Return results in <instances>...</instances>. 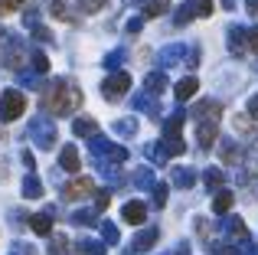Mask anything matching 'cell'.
I'll list each match as a JSON object with an SVG mask.
<instances>
[{"label": "cell", "instance_id": "obj_1", "mask_svg": "<svg viewBox=\"0 0 258 255\" xmlns=\"http://www.w3.org/2000/svg\"><path fill=\"white\" fill-rule=\"evenodd\" d=\"M79 102H82V95H79V89L76 85H69V82H52L49 85V92L43 95V108L49 111V115H69L72 108H79Z\"/></svg>", "mask_w": 258, "mask_h": 255}, {"label": "cell", "instance_id": "obj_2", "mask_svg": "<svg viewBox=\"0 0 258 255\" xmlns=\"http://www.w3.org/2000/svg\"><path fill=\"white\" fill-rule=\"evenodd\" d=\"M26 111V98L20 95V92H4V102H0V118L4 121H13V118H20Z\"/></svg>", "mask_w": 258, "mask_h": 255}, {"label": "cell", "instance_id": "obj_3", "mask_svg": "<svg viewBox=\"0 0 258 255\" xmlns=\"http://www.w3.org/2000/svg\"><path fill=\"white\" fill-rule=\"evenodd\" d=\"M127 89H131V76H127V72H114V76H108V79H105V85H101V92H105L108 98L124 95Z\"/></svg>", "mask_w": 258, "mask_h": 255}, {"label": "cell", "instance_id": "obj_4", "mask_svg": "<svg viewBox=\"0 0 258 255\" xmlns=\"http://www.w3.org/2000/svg\"><path fill=\"white\" fill-rule=\"evenodd\" d=\"M88 193H95V180H92V177H79V180H72V183H69V186L62 190V197L76 203V200L88 197Z\"/></svg>", "mask_w": 258, "mask_h": 255}, {"label": "cell", "instance_id": "obj_5", "mask_svg": "<svg viewBox=\"0 0 258 255\" xmlns=\"http://www.w3.org/2000/svg\"><path fill=\"white\" fill-rule=\"evenodd\" d=\"M216 131H219V124H216L213 118H203V121H200L196 141H200V147H203V151H209V147H213V141H216Z\"/></svg>", "mask_w": 258, "mask_h": 255}, {"label": "cell", "instance_id": "obj_6", "mask_svg": "<svg viewBox=\"0 0 258 255\" xmlns=\"http://www.w3.org/2000/svg\"><path fill=\"white\" fill-rule=\"evenodd\" d=\"M121 216H124V223L141 226V223H144V216H147V206H144V203H124Z\"/></svg>", "mask_w": 258, "mask_h": 255}, {"label": "cell", "instance_id": "obj_7", "mask_svg": "<svg viewBox=\"0 0 258 255\" xmlns=\"http://www.w3.org/2000/svg\"><path fill=\"white\" fill-rule=\"evenodd\" d=\"M229 46H232V52H245V46H248V33L242 30V26H232V30H229Z\"/></svg>", "mask_w": 258, "mask_h": 255}, {"label": "cell", "instance_id": "obj_8", "mask_svg": "<svg viewBox=\"0 0 258 255\" xmlns=\"http://www.w3.org/2000/svg\"><path fill=\"white\" fill-rule=\"evenodd\" d=\"M219 115H222V105L219 102H200L196 105V118H213V121H219Z\"/></svg>", "mask_w": 258, "mask_h": 255}, {"label": "cell", "instance_id": "obj_9", "mask_svg": "<svg viewBox=\"0 0 258 255\" xmlns=\"http://www.w3.org/2000/svg\"><path fill=\"white\" fill-rule=\"evenodd\" d=\"M59 164H62L69 173H76V170H79V164H82V160H79V154H76V147H72V144L66 147L62 154H59Z\"/></svg>", "mask_w": 258, "mask_h": 255}, {"label": "cell", "instance_id": "obj_10", "mask_svg": "<svg viewBox=\"0 0 258 255\" xmlns=\"http://www.w3.org/2000/svg\"><path fill=\"white\" fill-rule=\"evenodd\" d=\"M154 242H157V229H147V232H141V236L134 239V252H147Z\"/></svg>", "mask_w": 258, "mask_h": 255}, {"label": "cell", "instance_id": "obj_11", "mask_svg": "<svg viewBox=\"0 0 258 255\" xmlns=\"http://www.w3.org/2000/svg\"><path fill=\"white\" fill-rule=\"evenodd\" d=\"M72 131L82 134V138H95V131H98V124L92 121V118H79L76 124H72Z\"/></svg>", "mask_w": 258, "mask_h": 255}, {"label": "cell", "instance_id": "obj_12", "mask_svg": "<svg viewBox=\"0 0 258 255\" xmlns=\"http://www.w3.org/2000/svg\"><path fill=\"white\" fill-rule=\"evenodd\" d=\"M196 89H200V82H196V76L183 79V82H176V98H189V95H193Z\"/></svg>", "mask_w": 258, "mask_h": 255}, {"label": "cell", "instance_id": "obj_13", "mask_svg": "<svg viewBox=\"0 0 258 255\" xmlns=\"http://www.w3.org/2000/svg\"><path fill=\"white\" fill-rule=\"evenodd\" d=\"M213 210L216 213H229V210H232V193L219 190V193H216V200H213Z\"/></svg>", "mask_w": 258, "mask_h": 255}, {"label": "cell", "instance_id": "obj_14", "mask_svg": "<svg viewBox=\"0 0 258 255\" xmlns=\"http://www.w3.org/2000/svg\"><path fill=\"white\" fill-rule=\"evenodd\" d=\"M30 226H33V232H36V236H49V232H52V219L49 216H33Z\"/></svg>", "mask_w": 258, "mask_h": 255}, {"label": "cell", "instance_id": "obj_15", "mask_svg": "<svg viewBox=\"0 0 258 255\" xmlns=\"http://www.w3.org/2000/svg\"><path fill=\"white\" fill-rule=\"evenodd\" d=\"M167 0H147L144 4V17H160V13H167Z\"/></svg>", "mask_w": 258, "mask_h": 255}, {"label": "cell", "instance_id": "obj_16", "mask_svg": "<svg viewBox=\"0 0 258 255\" xmlns=\"http://www.w3.org/2000/svg\"><path fill=\"white\" fill-rule=\"evenodd\" d=\"M222 160H226V164H239V160H242V154H239V147H235V144H229V141H226V144H222Z\"/></svg>", "mask_w": 258, "mask_h": 255}, {"label": "cell", "instance_id": "obj_17", "mask_svg": "<svg viewBox=\"0 0 258 255\" xmlns=\"http://www.w3.org/2000/svg\"><path fill=\"white\" fill-rule=\"evenodd\" d=\"M203 177H206V186H213V190H219V186H222V170H219V167H209Z\"/></svg>", "mask_w": 258, "mask_h": 255}, {"label": "cell", "instance_id": "obj_18", "mask_svg": "<svg viewBox=\"0 0 258 255\" xmlns=\"http://www.w3.org/2000/svg\"><path fill=\"white\" fill-rule=\"evenodd\" d=\"M193 17H200V13H196V4H186V7L176 10V23H189Z\"/></svg>", "mask_w": 258, "mask_h": 255}, {"label": "cell", "instance_id": "obj_19", "mask_svg": "<svg viewBox=\"0 0 258 255\" xmlns=\"http://www.w3.org/2000/svg\"><path fill=\"white\" fill-rule=\"evenodd\" d=\"M36 141H39L43 147H49L52 141H56V131H52L49 124H46V128H36Z\"/></svg>", "mask_w": 258, "mask_h": 255}, {"label": "cell", "instance_id": "obj_20", "mask_svg": "<svg viewBox=\"0 0 258 255\" xmlns=\"http://www.w3.org/2000/svg\"><path fill=\"white\" fill-rule=\"evenodd\" d=\"M79 252L82 255H105V249H101L98 242H92V239H82V242H79Z\"/></svg>", "mask_w": 258, "mask_h": 255}, {"label": "cell", "instance_id": "obj_21", "mask_svg": "<svg viewBox=\"0 0 258 255\" xmlns=\"http://www.w3.org/2000/svg\"><path fill=\"white\" fill-rule=\"evenodd\" d=\"M49 10H52V17H56V20H69V7H66V0H52Z\"/></svg>", "mask_w": 258, "mask_h": 255}, {"label": "cell", "instance_id": "obj_22", "mask_svg": "<svg viewBox=\"0 0 258 255\" xmlns=\"http://www.w3.org/2000/svg\"><path fill=\"white\" fill-rule=\"evenodd\" d=\"M229 232H232L235 239H248V236H245V223H242L239 216H232V219H229Z\"/></svg>", "mask_w": 258, "mask_h": 255}, {"label": "cell", "instance_id": "obj_23", "mask_svg": "<svg viewBox=\"0 0 258 255\" xmlns=\"http://www.w3.org/2000/svg\"><path fill=\"white\" fill-rule=\"evenodd\" d=\"M173 183L176 186H193V170H173Z\"/></svg>", "mask_w": 258, "mask_h": 255}, {"label": "cell", "instance_id": "obj_24", "mask_svg": "<svg viewBox=\"0 0 258 255\" xmlns=\"http://www.w3.org/2000/svg\"><path fill=\"white\" fill-rule=\"evenodd\" d=\"M164 76H160V72H151V76H147V89H151V92H160V89H164Z\"/></svg>", "mask_w": 258, "mask_h": 255}, {"label": "cell", "instance_id": "obj_25", "mask_svg": "<svg viewBox=\"0 0 258 255\" xmlns=\"http://www.w3.org/2000/svg\"><path fill=\"white\" fill-rule=\"evenodd\" d=\"M23 193H26V197H39V193H43V186H39V180H36V177H30V180L23 183Z\"/></svg>", "mask_w": 258, "mask_h": 255}, {"label": "cell", "instance_id": "obj_26", "mask_svg": "<svg viewBox=\"0 0 258 255\" xmlns=\"http://www.w3.org/2000/svg\"><path fill=\"white\" fill-rule=\"evenodd\" d=\"M101 236H105V242H108V245L118 242V229H114L111 223H101Z\"/></svg>", "mask_w": 258, "mask_h": 255}, {"label": "cell", "instance_id": "obj_27", "mask_svg": "<svg viewBox=\"0 0 258 255\" xmlns=\"http://www.w3.org/2000/svg\"><path fill=\"white\" fill-rule=\"evenodd\" d=\"M134 177H138V180H134L138 186H154V173H151V170H138Z\"/></svg>", "mask_w": 258, "mask_h": 255}, {"label": "cell", "instance_id": "obj_28", "mask_svg": "<svg viewBox=\"0 0 258 255\" xmlns=\"http://www.w3.org/2000/svg\"><path fill=\"white\" fill-rule=\"evenodd\" d=\"M114 128H118V134H124V138H131V134L138 131V124H134L131 118H127V121H118V124H114Z\"/></svg>", "mask_w": 258, "mask_h": 255}, {"label": "cell", "instance_id": "obj_29", "mask_svg": "<svg viewBox=\"0 0 258 255\" xmlns=\"http://www.w3.org/2000/svg\"><path fill=\"white\" fill-rule=\"evenodd\" d=\"M164 203H167V186L157 183L154 186V206H164Z\"/></svg>", "mask_w": 258, "mask_h": 255}, {"label": "cell", "instance_id": "obj_30", "mask_svg": "<svg viewBox=\"0 0 258 255\" xmlns=\"http://www.w3.org/2000/svg\"><path fill=\"white\" fill-rule=\"evenodd\" d=\"M79 7H82L85 13H95V10H101V7H105V0H79Z\"/></svg>", "mask_w": 258, "mask_h": 255}, {"label": "cell", "instance_id": "obj_31", "mask_svg": "<svg viewBox=\"0 0 258 255\" xmlns=\"http://www.w3.org/2000/svg\"><path fill=\"white\" fill-rule=\"evenodd\" d=\"M23 0H0V13H13Z\"/></svg>", "mask_w": 258, "mask_h": 255}, {"label": "cell", "instance_id": "obj_32", "mask_svg": "<svg viewBox=\"0 0 258 255\" xmlns=\"http://www.w3.org/2000/svg\"><path fill=\"white\" fill-rule=\"evenodd\" d=\"M196 13H200V17H209V13H213V4H209V0H196Z\"/></svg>", "mask_w": 258, "mask_h": 255}, {"label": "cell", "instance_id": "obj_33", "mask_svg": "<svg viewBox=\"0 0 258 255\" xmlns=\"http://www.w3.org/2000/svg\"><path fill=\"white\" fill-rule=\"evenodd\" d=\"M108 206V190H98L95 193V210H105Z\"/></svg>", "mask_w": 258, "mask_h": 255}, {"label": "cell", "instance_id": "obj_34", "mask_svg": "<svg viewBox=\"0 0 258 255\" xmlns=\"http://www.w3.org/2000/svg\"><path fill=\"white\" fill-rule=\"evenodd\" d=\"M66 245H69V242H66V239L59 236L56 242H52V252H49V255H62V252H66Z\"/></svg>", "mask_w": 258, "mask_h": 255}, {"label": "cell", "instance_id": "obj_35", "mask_svg": "<svg viewBox=\"0 0 258 255\" xmlns=\"http://www.w3.org/2000/svg\"><path fill=\"white\" fill-rule=\"evenodd\" d=\"M248 49L258 52V26H255V30H248Z\"/></svg>", "mask_w": 258, "mask_h": 255}, {"label": "cell", "instance_id": "obj_36", "mask_svg": "<svg viewBox=\"0 0 258 255\" xmlns=\"http://www.w3.org/2000/svg\"><path fill=\"white\" fill-rule=\"evenodd\" d=\"M248 115L258 118V95H255V98H248Z\"/></svg>", "mask_w": 258, "mask_h": 255}, {"label": "cell", "instance_id": "obj_37", "mask_svg": "<svg viewBox=\"0 0 258 255\" xmlns=\"http://www.w3.org/2000/svg\"><path fill=\"white\" fill-rule=\"evenodd\" d=\"M245 7H248V13H258V0H245Z\"/></svg>", "mask_w": 258, "mask_h": 255}, {"label": "cell", "instance_id": "obj_38", "mask_svg": "<svg viewBox=\"0 0 258 255\" xmlns=\"http://www.w3.org/2000/svg\"><path fill=\"white\" fill-rule=\"evenodd\" d=\"M222 7H226V10H235V0H222Z\"/></svg>", "mask_w": 258, "mask_h": 255}]
</instances>
